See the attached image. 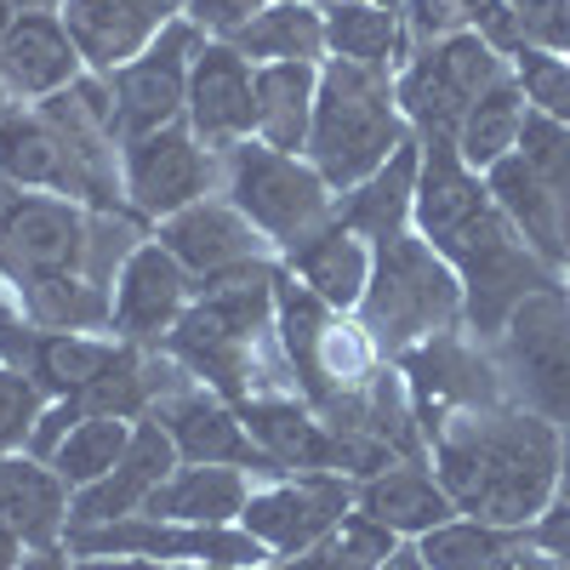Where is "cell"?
Here are the masks:
<instances>
[{"mask_svg": "<svg viewBox=\"0 0 570 570\" xmlns=\"http://www.w3.org/2000/svg\"><path fill=\"white\" fill-rule=\"evenodd\" d=\"M400 376L416 400V416H422V434L456 411H485V405H508V389H502V371L491 360V343H480L468 325L456 331H440L416 348H405L400 360Z\"/></svg>", "mask_w": 570, "mask_h": 570, "instance_id": "obj_11", "label": "cell"}, {"mask_svg": "<svg viewBox=\"0 0 570 570\" xmlns=\"http://www.w3.org/2000/svg\"><path fill=\"white\" fill-rule=\"evenodd\" d=\"M155 228L137 212H91L63 195L7 188V200H0V274H7L12 297L52 279H91L115 292L126 257Z\"/></svg>", "mask_w": 570, "mask_h": 570, "instance_id": "obj_3", "label": "cell"}, {"mask_svg": "<svg viewBox=\"0 0 570 570\" xmlns=\"http://www.w3.org/2000/svg\"><path fill=\"white\" fill-rule=\"evenodd\" d=\"M525 531H502V525H485V519H445V525H434L428 537H416L428 570H491Z\"/></svg>", "mask_w": 570, "mask_h": 570, "instance_id": "obj_35", "label": "cell"}, {"mask_svg": "<svg viewBox=\"0 0 570 570\" xmlns=\"http://www.w3.org/2000/svg\"><path fill=\"white\" fill-rule=\"evenodd\" d=\"M491 570H559V564H553V559H548V553H542L531 537H519V542H513V548H508V553L491 564Z\"/></svg>", "mask_w": 570, "mask_h": 570, "instance_id": "obj_42", "label": "cell"}, {"mask_svg": "<svg viewBox=\"0 0 570 570\" xmlns=\"http://www.w3.org/2000/svg\"><path fill=\"white\" fill-rule=\"evenodd\" d=\"M559 497H570V428H559Z\"/></svg>", "mask_w": 570, "mask_h": 570, "instance_id": "obj_46", "label": "cell"}, {"mask_svg": "<svg viewBox=\"0 0 570 570\" xmlns=\"http://www.w3.org/2000/svg\"><path fill=\"white\" fill-rule=\"evenodd\" d=\"M343 513H354V480L348 473H279V480L252 485L240 531L274 564H285V559L308 553Z\"/></svg>", "mask_w": 570, "mask_h": 570, "instance_id": "obj_14", "label": "cell"}, {"mask_svg": "<svg viewBox=\"0 0 570 570\" xmlns=\"http://www.w3.org/2000/svg\"><path fill=\"white\" fill-rule=\"evenodd\" d=\"M240 416L279 473H343V440L303 394H257Z\"/></svg>", "mask_w": 570, "mask_h": 570, "instance_id": "obj_22", "label": "cell"}, {"mask_svg": "<svg viewBox=\"0 0 570 570\" xmlns=\"http://www.w3.org/2000/svg\"><path fill=\"white\" fill-rule=\"evenodd\" d=\"M80 75L86 63L58 12H23L12 35L0 40V80H7L12 104H46L58 91H69Z\"/></svg>", "mask_w": 570, "mask_h": 570, "instance_id": "obj_23", "label": "cell"}, {"mask_svg": "<svg viewBox=\"0 0 570 570\" xmlns=\"http://www.w3.org/2000/svg\"><path fill=\"white\" fill-rule=\"evenodd\" d=\"M263 7H274V0H183V18L206 40H234Z\"/></svg>", "mask_w": 570, "mask_h": 570, "instance_id": "obj_38", "label": "cell"}, {"mask_svg": "<svg viewBox=\"0 0 570 570\" xmlns=\"http://www.w3.org/2000/svg\"><path fill=\"white\" fill-rule=\"evenodd\" d=\"M12 320H18V297H12L7 274H0V325H12Z\"/></svg>", "mask_w": 570, "mask_h": 570, "instance_id": "obj_47", "label": "cell"}, {"mask_svg": "<svg viewBox=\"0 0 570 570\" xmlns=\"http://www.w3.org/2000/svg\"><path fill=\"white\" fill-rule=\"evenodd\" d=\"M525 91H519V80L508 75L502 86H491L480 104H473L456 126V155L473 166V171H491L497 160H508L519 149V131H525Z\"/></svg>", "mask_w": 570, "mask_h": 570, "instance_id": "obj_32", "label": "cell"}, {"mask_svg": "<svg viewBox=\"0 0 570 570\" xmlns=\"http://www.w3.org/2000/svg\"><path fill=\"white\" fill-rule=\"evenodd\" d=\"M183 126L217 155H228L234 142H246V137H257V63L234 40H206L195 52Z\"/></svg>", "mask_w": 570, "mask_h": 570, "instance_id": "obj_17", "label": "cell"}, {"mask_svg": "<svg viewBox=\"0 0 570 570\" xmlns=\"http://www.w3.org/2000/svg\"><path fill=\"white\" fill-rule=\"evenodd\" d=\"M12 109H18V104H12V91H7V80H0V120H7Z\"/></svg>", "mask_w": 570, "mask_h": 570, "instance_id": "obj_50", "label": "cell"}, {"mask_svg": "<svg viewBox=\"0 0 570 570\" xmlns=\"http://www.w3.org/2000/svg\"><path fill=\"white\" fill-rule=\"evenodd\" d=\"M23 553H29V542H23L12 525H0V570H18V564H23Z\"/></svg>", "mask_w": 570, "mask_h": 570, "instance_id": "obj_44", "label": "cell"}, {"mask_svg": "<svg viewBox=\"0 0 570 570\" xmlns=\"http://www.w3.org/2000/svg\"><path fill=\"white\" fill-rule=\"evenodd\" d=\"M155 240L195 274V279H217V274H234L246 263H268V240L246 223V212L234 206L228 195H206L195 206H183L177 217L155 223Z\"/></svg>", "mask_w": 570, "mask_h": 570, "instance_id": "obj_18", "label": "cell"}, {"mask_svg": "<svg viewBox=\"0 0 570 570\" xmlns=\"http://www.w3.org/2000/svg\"><path fill=\"white\" fill-rule=\"evenodd\" d=\"M200 46H206V35L188 23V18H177V23H166V35L149 46V52L131 58L126 69L109 75L115 115H120V137H126V142L183 120L188 69H195V52H200Z\"/></svg>", "mask_w": 570, "mask_h": 570, "instance_id": "obj_16", "label": "cell"}, {"mask_svg": "<svg viewBox=\"0 0 570 570\" xmlns=\"http://www.w3.org/2000/svg\"><path fill=\"white\" fill-rule=\"evenodd\" d=\"M416 131L400 115L394 98V75L365 69V63H343L325 58L320 63V104H314V126H308V166L348 195L354 183H365L371 171H383Z\"/></svg>", "mask_w": 570, "mask_h": 570, "instance_id": "obj_4", "label": "cell"}, {"mask_svg": "<svg viewBox=\"0 0 570 570\" xmlns=\"http://www.w3.org/2000/svg\"><path fill=\"white\" fill-rule=\"evenodd\" d=\"M416 166H422V142L411 137L383 171H371L365 183L348 188V195H337V223H348L354 234H365L371 246H376V240H389V234H400V228H411Z\"/></svg>", "mask_w": 570, "mask_h": 570, "instance_id": "obj_29", "label": "cell"}, {"mask_svg": "<svg viewBox=\"0 0 570 570\" xmlns=\"http://www.w3.org/2000/svg\"><path fill=\"white\" fill-rule=\"evenodd\" d=\"M394 548H400V537H394V531H383L376 519H365V513L354 508V513H343L337 525H331L308 553L285 559L279 570H376Z\"/></svg>", "mask_w": 570, "mask_h": 570, "instance_id": "obj_34", "label": "cell"}, {"mask_svg": "<svg viewBox=\"0 0 570 570\" xmlns=\"http://www.w3.org/2000/svg\"><path fill=\"white\" fill-rule=\"evenodd\" d=\"M131 428H137L131 416H80L46 462L58 468V480H63L69 491H86V485H98L104 473L126 456Z\"/></svg>", "mask_w": 570, "mask_h": 570, "instance_id": "obj_33", "label": "cell"}, {"mask_svg": "<svg viewBox=\"0 0 570 570\" xmlns=\"http://www.w3.org/2000/svg\"><path fill=\"white\" fill-rule=\"evenodd\" d=\"M434 252L456 268V279H462V325L480 343H491L525 297H537V292H548V285L564 279L548 257H537L525 246V234L502 217L497 200L473 223H462L451 240H440Z\"/></svg>", "mask_w": 570, "mask_h": 570, "instance_id": "obj_6", "label": "cell"}, {"mask_svg": "<svg viewBox=\"0 0 570 570\" xmlns=\"http://www.w3.org/2000/svg\"><path fill=\"white\" fill-rule=\"evenodd\" d=\"M234 46L252 63H325V12L320 0H274L234 35Z\"/></svg>", "mask_w": 570, "mask_h": 570, "instance_id": "obj_31", "label": "cell"}, {"mask_svg": "<svg viewBox=\"0 0 570 570\" xmlns=\"http://www.w3.org/2000/svg\"><path fill=\"white\" fill-rule=\"evenodd\" d=\"M195 292H200V279L149 234V240L126 257L115 292H109V337H120L131 348H166V337L188 314Z\"/></svg>", "mask_w": 570, "mask_h": 570, "instance_id": "obj_15", "label": "cell"}, {"mask_svg": "<svg viewBox=\"0 0 570 570\" xmlns=\"http://www.w3.org/2000/svg\"><path fill=\"white\" fill-rule=\"evenodd\" d=\"M69 502L75 491L58 480L52 462H40L29 451L0 456V525H12L29 548H63Z\"/></svg>", "mask_w": 570, "mask_h": 570, "instance_id": "obj_26", "label": "cell"}, {"mask_svg": "<svg viewBox=\"0 0 570 570\" xmlns=\"http://www.w3.org/2000/svg\"><path fill=\"white\" fill-rule=\"evenodd\" d=\"M23 18V7H18V0H0V40H7L12 35V23Z\"/></svg>", "mask_w": 570, "mask_h": 570, "instance_id": "obj_48", "label": "cell"}, {"mask_svg": "<svg viewBox=\"0 0 570 570\" xmlns=\"http://www.w3.org/2000/svg\"><path fill=\"white\" fill-rule=\"evenodd\" d=\"M371 240L365 234H354L348 223L331 217L314 240H303L297 252H285L279 268L292 274L297 285H308V292L325 303V308H337V314H354L365 303V285H371Z\"/></svg>", "mask_w": 570, "mask_h": 570, "instance_id": "obj_25", "label": "cell"}, {"mask_svg": "<svg viewBox=\"0 0 570 570\" xmlns=\"http://www.w3.org/2000/svg\"><path fill=\"white\" fill-rule=\"evenodd\" d=\"M177 7H183V0H177Z\"/></svg>", "mask_w": 570, "mask_h": 570, "instance_id": "obj_53", "label": "cell"}, {"mask_svg": "<svg viewBox=\"0 0 570 570\" xmlns=\"http://www.w3.org/2000/svg\"><path fill=\"white\" fill-rule=\"evenodd\" d=\"M559 570H570V497H553L537 519H531V531H525Z\"/></svg>", "mask_w": 570, "mask_h": 570, "instance_id": "obj_39", "label": "cell"}, {"mask_svg": "<svg viewBox=\"0 0 570 570\" xmlns=\"http://www.w3.org/2000/svg\"><path fill=\"white\" fill-rule=\"evenodd\" d=\"M46 400H52V394H46L23 365L0 360V456H7V451H29V434H35Z\"/></svg>", "mask_w": 570, "mask_h": 570, "instance_id": "obj_37", "label": "cell"}, {"mask_svg": "<svg viewBox=\"0 0 570 570\" xmlns=\"http://www.w3.org/2000/svg\"><path fill=\"white\" fill-rule=\"evenodd\" d=\"M0 177L12 188H35V195H63L86 206V177L69 149V137L40 104H18L0 120Z\"/></svg>", "mask_w": 570, "mask_h": 570, "instance_id": "obj_21", "label": "cell"}, {"mask_svg": "<svg viewBox=\"0 0 570 570\" xmlns=\"http://www.w3.org/2000/svg\"><path fill=\"white\" fill-rule=\"evenodd\" d=\"M428 462L456 513L502 531H531V519L559 497V428L525 405L445 416L428 434Z\"/></svg>", "mask_w": 570, "mask_h": 570, "instance_id": "obj_1", "label": "cell"}, {"mask_svg": "<svg viewBox=\"0 0 570 570\" xmlns=\"http://www.w3.org/2000/svg\"><path fill=\"white\" fill-rule=\"evenodd\" d=\"M18 570H75V553L69 548H29Z\"/></svg>", "mask_w": 570, "mask_h": 570, "instance_id": "obj_43", "label": "cell"}, {"mask_svg": "<svg viewBox=\"0 0 570 570\" xmlns=\"http://www.w3.org/2000/svg\"><path fill=\"white\" fill-rule=\"evenodd\" d=\"M564 285H570V268H564Z\"/></svg>", "mask_w": 570, "mask_h": 570, "instance_id": "obj_52", "label": "cell"}, {"mask_svg": "<svg viewBox=\"0 0 570 570\" xmlns=\"http://www.w3.org/2000/svg\"><path fill=\"white\" fill-rule=\"evenodd\" d=\"M63 548L75 559L115 553V559H177V564H217V570L274 564L240 525H183V519H155V513H131V519H115V525L69 531Z\"/></svg>", "mask_w": 570, "mask_h": 570, "instance_id": "obj_12", "label": "cell"}, {"mask_svg": "<svg viewBox=\"0 0 570 570\" xmlns=\"http://www.w3.org/2000/svg\"><path fill=\"white\" fill-rule=\"evenodd\" d=\"M274 285L279 257L200 279L195 303L166 337V354L228 405H246L257 394H297L274 325Z\"/></svg>", "mask_w": 570, "mask_h": 570, "instance_id": "obj_2", "label": "cell"}, {"mask_svg": "<svg viewBox=\"0 0 570 570\" xmlns=\"http://www.w3.org/2000/svg\"><path fill=\"white\" fill-rule=\"evenodd\" d=\"M314 104H320V63H257V142L303 155Z\"/></svg>", "mask_w": 570, "mask_h": 570, "instance_id": "obj_30", "label": "cell"}, {"mask_svg": "<svg viewBox=\"0 0 570 570\" xmlns=\"http://www.w3.org/2000/svg\"><path fill=\"white\" fill-rule=\"evenodd\" d=\"M320 12H325V58L365 63L383 75H400L411 63L400 0H320Z\"/></svg>", "mask_w": 570, "mask_h": 570, "instance_id": "obj_27", "label": "cell"}, {"mask_svg": "<svg viewBox=\"0 0 570 570\" xmlns=\"http://www.w3.org/2000/svg\"><path fill=\"white\" fill-rule=\"evenodd\" d=\"M371 252H376L371 285L354 314L371 331V343L383 348V360H400L405 348L462 325V279L416 228L389 234Z\"/></svg>", "mask_w": 570, "mask_h": 570, "instance_id": "obj_5", "label": "cell"}, {"mask_svg": "<svg viewBox=\"0 0 570 570\" xmlns=\"http://www.w3.org/2000/svg\"><path fill=\"white\" fill-rule=\"evenodd\" d=\"M86 75H115L131 58H142L166 35V23L183 18L177 0H69L58 12Z\"/></svg>", "mask_w": 570, "mask_h": 570, "instance_id": "obj_19", "label": "cell"}, {"mask_svg": "<svg viewBox=\"0 0 570 570\" xmlns=\"http://www.w3.org/2000/svg\"><path fill=\"white\" fill-rule=\"evenodd\" d=\"M252 485H257V480H252V473H240V468L177 462L142 513L183 519V525H240V513H246V502H252Z\"/></svg>", "mask_w": 570, "mask_h": 570, "instance_id": "obj_28", "label": "cell"}, {"mask_svg": "<svg viewBox=\"0 0 570 570\" xmlns=\"http://www.w3.org/2000/svg\"><path fill=\"white\" fill-rule=\"evenodd\" d=\"M548 52H570V0L553 7V46H548Z\"/></svg>", "mask_w": 570, "mask_h": 570, "instance_id": "obj_45", "label": "cell"}, {"mask_svg": "<svg viewBox=\"0 0 570 570\" xmlns=\"http://www.w3.org/2000/svg\"><path fill=\"white\" fill-rule=\"evenodd\" d=\"M502 7L519 18V29H525V46H553V7L559 0H502Z\"/></svg>", "mask_w": 570, "mask_h": 570, "instance_id": "obj_40", "label": "cell"}, {"mask_svg": "<svg viewBox=\"0 0 570 570\" xmlns=\"http://www.w3.org/2000/svg\"><path fill=\"white\" fill-rule=\"evenodd\" d=\"M223 195L246 212V223L268 240L274 257L297 252L337 217V188L308 166V155L268 149L257 137L234 142L223 155Z\"/></svg>", "mask_w": 570, "mask_h": 570, "instance_id": "obj_7", "label": "cell"}, {"mask_svg": "<svg viewBox=\"0 0 570 570\" xmlns=\"http://www.w3.org/2000/svg\"><path fill=\"white\" fill-rule=\"evenodd\" d=\"M491 360L502 371L508 405H525L553 428H570V285L525 297L491 337Z\"/></svg>", "mask_w": 570, "mask_h": 570, "instance_id": "obj_8", "label": "cell"}, {"mask_svg": "<svg viewBox=\"0 0 570 570\" xmlns=\"http://www.w3.org/2000/svg\"><path fill=\"white\" fill-rule=\"evenodd\" d=\"M183 456H177V445H171V434L160 422H149L142 416L137 428H131V445H126V456L104 473L98 485H86V491H75V502H69V531H91V525H115V519H131V513H142L149 508V497L166 485V473L177 468Z\"/></svg>", "mask_w": 570, "mask_h": 570, "instance_id": "obj_20", "label": "cell"}, {"mask_svg": "<svg viewBox=\"0 0 570 570\" xmlns=\"http://www.w3.org/2000/svg\"><path fill=\"white\" fill-rule=\"evenodd\" d=\"M508 75H513L508 52H497L480 29H462L440 46L411 52V63L394 75V98L416 137H456L462 115Z\"/></svg>", "mask_w": 570, "mask_h": 570, "instance_id": "obj_9", "label": "cell"}, {"mask_svg": "<svg viewBox=\"0 0 570 570\" xmlns=\"http://www.w3.org/2000/svg\"><path fill=\"white\" fill-rule=\"evenodd\" d=\"M354 508L365 519H376L383 531H394L400 542H416L428 537L434 525H445V519H456V502L445 497L434 462H389L383 473H371V480L354 485Z\"/></svg>", "mask_w": 570, "mask_h": 570, "instance_id": "obj_24", "label": "cell"}, {"mask_svg": "<svg viewBox=\"0 0 570 570\" xmlns=\"http://www.w3.org/2000/svg\"><path fill=\"white\" fill-rule=\"evenodd\" d=\"M120 188H126V212L142 223H166L183 206H195L206 195H223V155L177 126H160L149 137H131L120 149Z\"/></svg>", "mask_w": 570, "mask_h": 570, "instance_id": "obj_10", "label": "cell"}, {"mask_svg": "<svg viewBox=\"0 0 570 570\" xmlns=\"http://www.w3.org/2000/svg\"><path fill=\"white\" fill-rule=\"evenodd\" d=\"M75 570H217V564H177V559H115V553H91V559H75Z\"/></svg>", "mask_w": 570, "mask_h": 570, "instance_id": "obj_41", "label": "cell"}, {"mask_svg": "<svg viewBox=\"0 0 570 570\" xmlns=\"http://www.w3.org/2000/svg\"><path fill=\"white\" fill-rule=\"evenodd\" d=\"M513 80L525 91V104L559 126H570V52H548V46H519L508 58Z\"/></svg>", "mask_w": 570, "mask_h": 570, "instance_id": "obj_36", "label": "cell"}, {"mask_svg": "<svg viewBox=\"0 0 570 570\" xmlns=\"http://www.w3.org/2000/svg\"><path fill=\"white\" fill-rule=\"evenodd\" d=\"M257 570H279V564H257Z\"/></svg>", "mask_w": 570, "mask_h": 570, "instance_id": "obj_51", "label": "cell"}, {"mask_svg": "<svg viewBox=\"0 0 570 570\" xmlns=\"http://www.w3.org/2000/svg\"><path fill=\"white\" fill-rule=\"evenodd\" d=\"M149 422H160L183 462H206V468H240L252 480H279V468L263 456V445L252 440V428L240 416V405H228L223 394H212L206 383H195L188 371H177L160 389V400L149 405Z\"/></svg>", "mask_w": 570, "mask_h": 570, "instance_id": "obj_13", "label": "cell"}, {"mask_svg": "<svg viewBox=\"0 0 570 570\" xmlns=\"http://www.w3.org/2000/svg\"><path fill=\"white\" fill-rule=\"evenodd\" d=\"M18 7H23V12H63L69 0H18Z\"/></svg>", "mask_w": 570, "mask_h": 570, "instance_id": "obj_49", "label": "cell"}]
</instances>
